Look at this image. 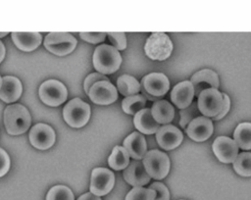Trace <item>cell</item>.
I'll list each match as a JSON object with an SVG mask.
<instances>
[{
	"mask_svg": "<svg viewBox=\"0 0 251 200\" xmlns=\"http://www.w3.org/2000/svg\"><path fill=\"white\" fill-rule=\"evenodd\" d=\"M153 119L160 124H169L175 117L174 107L166 100H158L154 102L150 109Z\"/></svg>",
	"mask_w": 251,
	"mask_h": 200,
	"instance_id": "obj_23",
	"label": "cell"
},
{
	"mask_svg": "<svg viewBox=\"0 0 251 200\" xmlns=\"http://www.w3.org/2000/svg\"><path fill=\"white\" fill-rule=\"evenodd\" d=\"M124 148L129 157L134 160H140L146 153V140L141 133L132 132L124 140Z\"/></svg>",
	"mask_w": 251,
	"mask_h": 200,
	"instance_id": "obj_20",
	"label": "cell"
},
{
	"mask_svg": "<svg viewBox=\"0 0 251 200\" xmlns=\"http://www.w3.org/2000/svg\"><path fill=\"white\" fill-rule=\"evenodd\" d=\"M54 129L45 124H36L29 131V141L31 145L37 149L45 150L55 143Z\"/></svg>",
	"mask_w": 251,
	"mask_h": 200,
	"instance_id": "obj_11",
	"label": "cell"
},
{
	"mask_svg": "<svg viewBox=\"0 0 251 200\" xmlns=\"http://www.w3.org/2000/svg\"><path fill=\"white\" fill-rule=\"evenodd\" d=\"M250 162H251L250 152L247 151V152L239 153L236 156L235 160L232 162L233 169L238 175H240L242 176H250L251 175Z\"/></svg>",
	"mask_w": 251,
	"mask_h": 200,
	"instance_id": "obj_28",
	"label": "cell"
},
{
	"mask_svg": "<svg viewBox=\"0 0 251 200\" xmlns=\"http://www.w3.org/2000/svg\"><path fill=\"white\" fill-rule=\"evenodd\" d=\"M216 157L223 163H232L238 155V146L227 136H218L212 145Z\"/></svg>",
	"mask_w": 251,
	"mask_h": 200,
	"instance_id": "obj_14",
	"label": "cell"
},
{
	"mask_svg": "<svg viewBox=\"0 0 251 200\" xmlns=\"http://www.w3.org/2000/svg\"><path fill=\"white\" fill-rule=\"evenodd\" d=\"M146 55L152 60H166L173 51V43L164 32H153L144 45Z\"/></svg>",
	"mask_w": 251,
	"mask_h": 200,
	"instance_id": "obj_4",
	"label": "cell"
},
{
	"mask_svg": "<svg viewBox=\"0 0 251 200\" xmlns=\"http://www.w3.org/2000/svg\"><path fill=\"white\" fill-rule=\"evenodd\" d=\"M87 94L93 103L99 105H109L118 99V90L109 80L94 83Z\"/></svg>",
	"mask_w": 251,
	"mask_h": 200,
	"instance_id": "obj_10",
	"label": "cell"
},
{
	"mask_svg": "<svg viewBox=\"0 0 251 200\" xmlns=\"http://www.w3.org/2000/svg\"><path fill=\"white\" fill-rule=\"evenodd\" d=\"M146 105V98L142 94H135L127 96L122 101V108L124 112L128 115H135L140 110L144 109Z\"/></svg>",
	"mask_w": 251,
	"mask_h": 200,
	"instance_id": "obj_27",
	"label": "cell"
},
{
	"mask_svg": "<svg viewBox=\"0 0 251 200\" xmlns=\"http://www.w3.org/2000/svg\"><path fill=\"white\" fill-rule=\"evenodd\" d=\"M45 48L58 56L70 54L76 46V39L68 32H49L44 38Z\"/></svg>",
	"mask_w": 251,
	"mask_h": 200,
	"instance_id": "obj_6",
	"label": "cell"
},
{
	"mask_svg": "<svg viewBox=\"0 0 251 200\" xmlns=\"http://www.w3.org/2000/svg\"><path fill=\"white\" fill-rule=\"evenodd\" d=\"M77 200H101V199L99 196H96L91 192H88V193L82 194L80 197H78Z\"/></svg>",
	"mask_w": 251,
	"mask_h": 200,
	"instance_id": "obj_38",
	"label": "cell"
},
{
	"mask_svg": "<svg viewBox=\"0 0 251 200\" xmlns=\"http://www.w3.org/2000/svg\"><path fill=\"white\" fill-rule=\"evenodd\" d=\"M214 126L212 121L204 116L193 119L185 127L186 134L194 141L207 140L213 134Z\"/></svg>",
	"mask_w": 251,
	"mask_h": 200,
	"instance_id": "obj_13",
	"label": "cell"
},
{
	"mask_svg": "<svg viewBox=\"0 0 251 200\" xmlns=\"http://www.w3.org/2000/svg\"><path fill=\"white\" fill-rule=\"evenodd\" d=\"M10 169V158L7 152L0 148V177L8 173Z\"/></svg>",
	"mask_w": 251,
	"mask_h": 200,
	"instance_id": "obj_36",
	"label": "cell"
},
{
	"mask_svg": "<svg viewBox=\"0 0 251 200\" xmlns=\"http://www.w3.org/2000/svg\"><path fill=\"white\" fill-rule=\"evenodd\" d=\"M222 96H223V106H222V109H221L220 113L217 116L212 118L213 120H216V121L224 118L227 114V112L229 111V108H230L229 97L226 93H222Z\"/></svg>",
	"mask_w": 251,
	"mask_h": 200,
	"instance_id": "obj_37",
	"label": "cell"
},
{
	"mask_svg": "<svg viewBox=\"0 0 251 200\" xmlns=\"http://www.w3.org/2000/svg\"><path fill=\"white\" fill-rule=\"evenodd\" d=\"M22 83L15 76H4L0 86V99L6 103L17 101L22 94Z\"/></svg>",
	"mask_w": 251,
	"mask_h": 200,
	"instance_id": "obj_19",
	"label": "cell"
},
{
	"mask_svg": "<svg viewBox=\"0 0 251 200\" xmlns=\"http://www.w3.org/2000/svg\"><path fill=\"white\" fill-rule=\"evenodd\" d=\"M150 189L155 191V198L154 200H170V193L167 186L162 182H153Z\"/></svg>",
	"mask_w": 251,
	"mask_h": 200,
	"instance_id": "obj_33",
	"label": "cell"
},
{
	"mask_svg": "<svg viewBox=\"0 0 251 200\" xmlns=\"http://www.w3.org/2000/svg\"><path fill=\"white\" fill-rule=\"evenodd\" d=\"M38 94L43 103L51 107H56L66 101L68 91L63 82L56 79H49L40 85Z\"/></svg>",
	"mask_w": 251,
	"mask_h": 200,
	"instance_id": "obj_7",
	"label": "cell"
},
{
	"mask_svg": "<svg viewBox=\"0 0 251 200\" xmlns=\"http://www.w3.org/2000/svg\"><path fill=\"white\" fill-rule=\"evenodd\" d=\"M7 34H8L7 31H5V32H0V37H3V36H5V35H7Z\"/></svg>",
	"mask_w": 251,
	"mask_h": 200,
	"instance_id": "obj_40",
	"label": "cell"
},
{
	"mask_svg": "<svg viewBox=\"0 0 251 200\" xmlns=\"http://www.w3.org/2000/svg\"><path fill=\"white\" fill-rule=\"evenodd\" d=\"M46 200H75V197L69 187L65 185H55L48 191Z\"/></svg>",
	"mask_w": 251,
	"mask_h": 200,
	"instance_id": "obj_29",
	"label": "cell"
},
{
	"mask_svg": "<svg viewBox=\"0 0 251 200\" xmlns=\"http://www.w3.org/2000/svg\"><path fill=\"white\" fill-rule=\"evenodd\" d=\"M108 35L109 40L114 45L113 47L117 50H124L126 47V34L124 32H108L106 33Z\"/></svg>",
	"mask_w": 251,
	"mask_h": 200,
	"instance_id": "obj_32",
	"label": "cell"
},
{
	"mask_svg": "<svg viewBox=\"0 0 251 200\" xmlns=\"http://www.w3.org/2000/svg\"><path fill=\"white\" fill-rule=\"evenodd\" d=\"M1 81H2V78H1V76H0V86H1Z\"/></svg>",
	"mask_w": 251,
	"mask_h": 200,
	"instance_id": "obj_41",
	"label": "cell"
},
{
	"mask_svg": "<svg viewBox=\"0 0 251 200\" xmlns=\"http://www.w3.org/2000/svg\"><path fill=\"white\" fill-rule=\"evenodd\" d=\"M180 115V121H179V125L182 128H185L186 125L195 118L199 117L200 112L198 110L197 107V103L196 102H191V104L189 106H187L184 109H181L179 112Z\"/></svg>",
	"mask_w": 251,
	"mask_h": 200,
	"instance_id": "obj_30",
	"label": "cell"
},
{
	"mask_svg": "<svg viewBox=\"0 0 251 200\" xmlns=\"http://www.w3.org/2000/svg\"><path fill=\"white\" fill-rule=\"evenodd\" d=\"M149 176L154 179L164 178L170 170V160L166 153L159 150H150L145 153L142 161Z\"/></svg>",
	"mask_w": 251,
	"mask_h": 200,
	"instance_id": "obj_5",
	"label": "cell"
},
{
	"mask_svg": "<svg viewBox=\"0 0 251 200\" xmlns=\"http://www.w3.org/2000/svg\"><path fill=\"white\" fill-rule=\"evenodd\" d=\"M133 124L136 129L144 134L155 133L160 127V125L153 119L150 109L147 108L140 110L134 115Z\"/></svg>",
	"mask_w": 251,
	"mask_h": 200,
	"instance_id": "obj_22",
	"label": "cell"
},
{
	"mask_svg": "<svg viewBox=\"0 0 251 200\" xmlns=\"http://www.w3.org/2000/svg\"><path fill=\"white\" fill-rule=\"evenodd\" d=\"M109 166L116 170H125L129 164V156L123 146H115L108 158Z\"/></svg>",
	"mask_w": 251,
	"mask_h": 200,
	"instance_id": "obj_26",
	"label": "cell"
},
{
	"mask_svg": "<svg viewBox=\"0 0 251 200\" xmlns=\"http://www.w3.org/2000/svg\"><path fill=\"white\" fill-rule=\"evenodd\" d=\"M198 97L197 107L200 114L204 117H215L217 116L223 106L222 93L216 88H207L202 90Z\"/></svg>",
	"mask_w": 251,
	"mask_h": 200,
	"instance_id": "obj_8",
	"label": "cell"
},
{
	"mask_svg": "<svg viewBox=\"0 0 251 200\" xmlns=\"http://www.w3.org/2000/svg\"><path fill=\"white\" fill-rule=\"evenodd\" d=\"M4 57H5V46H4L3 42L0 41V63L2 62Z\"/></svg>",
	"mask_w": 251,
	"mask_h": 200,
	"instance_id": "obj_39",
	"label": "cell"
},
{
	"mask_svg": "<svg viewBox=\"0 0 251 200\" xmlns=\"http://www.w3.org/2000/svg\"><path fill=\"white\" fill-rule=\"evenodd\" d=\"M117 86L120 93L126 97L138 94L140 83L136 78L129 75H123L117 79Z\"/></svg>",
	"mask_w": 251,
	"mask_h": 200,
	"instance_id": "obj_24",
	"label": "cell"
},
{
	"mask_svg": "<svg viewBox=\"0 0 251 200\" xmlns=\"http://www.w3.org/2000/svg\"><path fill=\"white\" fill-rule=\"evenodd\" d=\"M11 36L15 45L25 52L36 49L42 40L39 32H12Z\"/></svg>",
	"mask_w": 251,
	"mask_h": 200,
	"instance_id": "obj_21",
	"label": "cell"
},
{
	"mask_svg": "<svg viewBox=\"0 0 251 200\" xmlns=\"http://www.w3.org/2000/svg\"><path fill=\"white\" fill-rule=\"evenodd\" d=\"M141 87L147 94L153 97H160L168 92L170 82L164 74L151 73L142 78Z\"/></svg>",
	"mask_w": 251,
	"mask_h": 200,
	"instance_id": "obj_12",
	"label": "cell"
},
{
	"mask_svg": "<svg viewBox=\"0 0 251 200\" xmlns=\"http://www.w3.org/2000/svg\"><path fill=\"white\" fill-rule=\"evenodd\" d=\"M155 191L142 186L133 187L126 196V200H154Z\"/></svg>",
	"mask_w": 251,
	"mask_h": 200,
	"instance_id": "obj_31",
	"label": "cell"
},
{
	"mask_svg": "<svg viewBox=\"0 0 251 200\" xmlns=\"http://www.w3.org/2000/svg\"><path fill=\"white\" fill-rule=\"evenodd\" d=\"M193 86L194 95L198 96L199 93L207 88H218L219 87V77L218 75L209 69L201 70L195 73L190 79Z\"/></svg>",
	"mask_w": 251,
	"mask_h": 200,
	"instance_id": "obj_17",
	"label": "cell"
},
{
	"mask_svg": "<svg viewBox=\"0 0 251 200\" xmlns=\"http://www.w3.org/2000/svg\"><path fill=\"white\" fill-rule=\"evenodd\" d=\"M115 183V175L106 168H95L91 173L90 192L96 196L108 194Z\"/></svg>",
	"mask_w": 251,
	"mask_h": 200,
	"instance_id": "obj_9",
	"label": "cell"
},
{
	"mask_svg": "<svg viewBox=\"0 0 251 200\" xmlns=\"http://www.w3.org/2000/svg\"><path fill=\"white\" fill-rule=\"evenodd\" d=\"M193 86L188 80L177 83L171 92V100L179 109H184L189 106L193 100Z\"/></svg>",
	"mask_w": 251,
	"mask_h": 200,
	"instance_id": "obj_18",
	"label": "cell"
},
{
	"mask_svg": "<svg viewBox=\"0 0 251 200\" xmlns=\"http://www.w3.org/2000/svg\"><path fill=\"white\" fill-rule=\"evenodd\" d=\"M81 39L89 42V43H100L105 40L106 33L105 32H80L79 33Z\"/></svg>",
	"mask_w": 251,
	"mask_h": 200,
	"instance_id": "obj_34",
	"label": "cell"
},
{
	"mask_svg": "<svg viewBox=\"0 0 251 200\" xmlns=\"http://www.w3.org/2000/svg\"><path fill=\"white\" fill-rule=\"evenodd\" d=\"M63 117L72 127H81L90 118V107L81 99L74 98L64 107Z\"/></svg>",
	"mask_w": 251,
	"mask_h": 200,
	"instance_id": "obj_3",
	"label": "cell"
},
{
	"mask_svg": "<svg viewBox=\"0 0 251 200\" xmlns=\"http://www.w3.org/2000/svg\"><path fill=\"white\" fill-rule=\"evenodd\" d=\"M122 63L120 52L111 45L102 44L93 53V66L99 74L115 73Z\"/></svg>",
	"mask_w": 251,
	"mask_h": 200,
	"instance_id": "obj_2",
	"label": "cell"
},
{
	"mask_svg": "<svg viewBox=\"0 0 251 200\" xmlns=\"http://www.w3.org/2000/svg\"><path fill=\"white\" fill-rule=\"evenodd\" d=\"M233 138L236 145L242 150H249L251 148V125L250 123L239 124L234 132Z\"/></svg>",
	"mask_w": 251,
	"mask_h": 200,
	"instance_id": "obj_25",
	"label": "cell"
},
{
	"mask_svg": "<svg viewBox=\"0 0 251 200\" xmlns=\"http://www.w3.org/2000/svg\"><path fill=\"white\" fill-rule=\"evenodd\" d=\"M183 139L182 132L176 126L165 125L156 131V140L160 147L165 150H172L180 145Z\"/></svg>",
	"mask_w": 251,
	"mask_h": 200,
	"instance_id": "obj_15",
	"label": "cell"
},
{
	"mask_svg": "<svg viewBox=\"0 0 251 200\" xmlns=\"http://www.w3.org/2000/svg\"><path fill=\"white\" fill-rule=\"evenodd\" d=\"M123 175L125 180L134 187L143 186L150 181V176L146 173L142 162L138 160L131 161L124 170Z\"/></svg>",
	"mask_w": 251,
	"mask_h": 200,
	"instance_id": "obj_16",
	"label": "cell"
},
{
	"mask_svg": "<svg viewBox=\"0 0 251 200\" xmlns=\"http://www.w3.org/2000/svg\"><path fill=\"white\" fill-rule=\"evenodd\" d=\"M4 125L9 134L19 135L25 132L31 123L27 109L21 104H12L4 111Z\"/></svg>",
	"mask_w": 251,
	"mask_h": 200,
	"instance_id": "obj_1",
	"label": "cell"
},
{
	"mask_svg": "<svg viewBox=\"0 0 251 200\" xmlns=\"http://www.w3.org/2000/svg\"><path fill=\"white\" fill-rule=\"evenodd\" d=\"M101 80H109L108 77L102 74H99V73H92L90 75H88V76L85 78L84 80V90L86 92V94L88 93L90 87L98 82V81H101Z\"/></svg>",
	"mask_w": 251,
	"mask_h": 200,
	"instance_id": "obj_35",
	"label": "cell"
}]
</instances>
